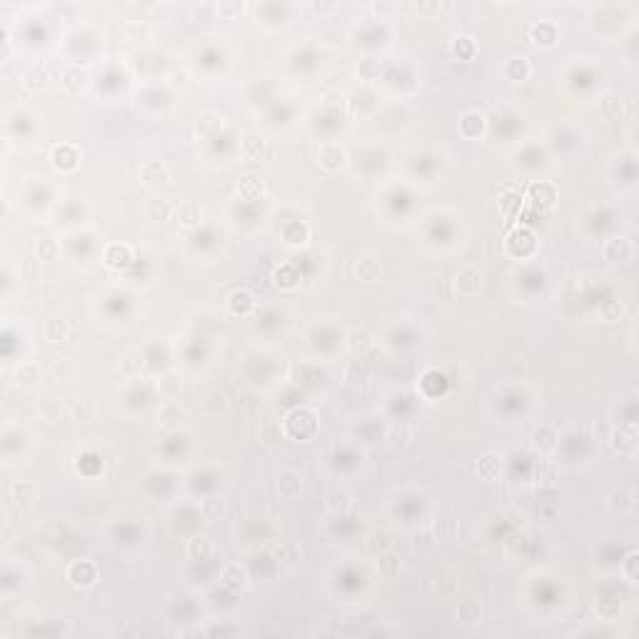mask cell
Segmentation results:
<instances>
[{
	"instance_id": "cell-36",
	"label": "cell",
	"mask_w": 639,
	"mask_h": 639,
	"mask_svg": "<svg viewBox=\"0 0 639 639\" xmlns=\"http://www.w3.org/2000/svg\"><path fill=\"white\" fill-rule=\"evenodd\" d=\"M170 215H172V207L167 205V200L152 198L150 202H148V218H150V220H167Z\"/></svg>"
},
{
	"instance_id": "cell-2",
	"label": "cell",
	"mask_w": 639,
	"mask_h": 639,
	"mask_svg": "<svg viewBox=\"0 0 639 639\" xmlns=\"http://www.w3.org/2000/svg\"><path fill=\"white\" fill-rule=\"evenodd\" d=\"M550 165V150L547 145L537 143L535 138L520 140V145L512 152V167L524 175H537L539 170Z\"/></svg>"
},
{
	"instance_id": "cell-7",
	"label": "cell",
	"mask_w": 639,
	"mask_h": 639,
	"mask_svg": "<svg viewBox=\"0 0 639 639\" xmlns=\"http://www.w3.org/2000/svg\"><path fill=\"white\" fill-rule=\"evenodd\" d=\"M230 53H227L225 43H200L193 50V65L198 73L205 75H218L227 68Z\"/></svg>"
},
{
	"instance_id": "cell-18",
	"label": "cell",
	"mask_w": 639,
	"mask_h": 639,
	"mask_svg": "<svg viewBox=\"0 0 639 639\" xmlns=\"http://www.w3.org/2000/svg\"><path fill=\"white\" fill-rule=\"evenodd\" d=\"M487 125H489V120L477 111H467L460 117V132L469 140L480 138V132L487 130Z\"/></svg>"
},
{
	"instance_id": "cell-42",
	"label": "cell",
	"mask_w": 639,
	"mask_h": 639,
	"mask_svg": "<svg viewBox=\"0 0 639 639\" xmlns=\"http://www.w3.org/2000/svg\"><path fill=\"white\" fill-rule=\"evenodd\" d=\"M612 422H594L592 425V440L594 442H609V434H612Z\"/></svg>"
},
{
	"instance_id": "cell-34",
	"label": "cell",
	"mask_w": 639,
	"mask_h": 639,
	"mask_svg": "<svg viewBox=\"0 0 639 639\" xmlns=\"http://www.w3.org/2000/svg\"><path fill=\"white\" fill-rule=\"evenodd\" d=\"M614 422H619V425H637V399H634V392L632 399H622L619 402V419H614Z\"/></svg>"
},
{
	"instance_id": "cell-5",
	"label": "cell",
	"mask_w": 639,
	"mask_h": 639,
	"mask_svg": "<svg viewBox=\"0 0 639 639\" xmlns=\"http://www.w3.org/2000/svg\"><path fill=\"white\" fill-rule=\"evenodd\" d=\"M255 23L260 25L262 30H285L288 25H292L297 15L295 3H260V5H253Z\"/></svg>"
},
{
	"instance_id": "cell-43",
	"label": "cell",
	"mask_w": 639,
	"mask_h": 639,
	"mask_svg": "<svg viewBox=\"0 0 639 639\" xmlns=\"http://www.w3.org/2000/svg\"><path fill=\"white\" fill-rule=\"evenodd\" d=\"M245 10L242 3H218V13L220 18H233V15H240Z\"/></svg>"
},
{
	"instance_id": "cell-32",
	"label": "cell",
	"mask_w": 639,
	"mask_h": 639,
	"mask_svg": "<svg viewBox=\"0 0 639 639\" xmlns=\"http://www.w3.org/2000/svg\"><path fill=\"white\" fill-rule=\"evenodd\" d=\"M350 507H352V500L347 492H342V489H332L330 495H327V509L335 512V515H345Z\"/></svg>"
},
{
	"instance_id": "cell-27",
	"label": "cell",
	"mask_w": 639,
	"mask_h": 639,
	"mask_svg": "<svg viewBox=\"0 0 639 639\" xmlns=\"http://www.w3.org/2000/svg\"><path fill=\"white\" fill-rule=\"evenodd\" d=\"M227 305L233 310L235 315H250L257 305H255V297L250 295L248 290H235L233 295L227 297Z\"/></svg>"
},
{
	"instance_id": "cell-20",
	"label": "cell",
	"mask_w": 639,
	"mask_h": 639,
	"mask_svg": "<svg viewBox=\"0 0 639 639\" xmlns=\"http://www.w3.org/2000/svg\"><path fill=\"white\" fill-rule=\"evenodd\" d=\"M140 180H143L145 185H165L167 180H170V172H167L165 163H160V160H148L143 167H140Z\"/></svg>"
},
{
	"instance_id": "cell-41",
	"label": "cell",
	"mask_w": 639,
	"mask_h": 639,
	"mask_svg": "<svg viewBox=\"0 0 639 639\" xmlns=\"http://www.w3.org/2000/svg\"><path fill=\"white\" fill-rule=\"evenodd\" d=\"M18 385H23V387H30V385H35V380H38V370H35L33 364H21V370H18Z\"/></svg>"
},
{
	"instance_id": "cell-16",
	"label": "cell",
	"mask_w": 639,
	"mask_h": 639,
	"mask_svg": "<svg viewBox=\"0 0 639 639\" xmlns=\"http://www.w3.org/2000/svg\"><path fill=\"white\" fill-rule=\"evenodd\" d=\"M80 163V152H78L75 145H58L53 150V165L58 167L60 172H73Z\"/></svg>"
},
{
	"instance_id": "cell-26",
	"label": "cell",
	"mask_w": 639,
	"mask_h": 639,
	"mask_svg": "<svg viewBox=\"0 0 639 639\" xmlns=\"http://www.w3.org/2000/svg\"><path fill=\"white\" fill-rule=\"evenodd\" d=\"M557 440H559V434H557L552 427H542V430H537V432L532 434V445H535V450L539 454H552V452H555Z\"/></svg>"
},
{
	"instance_id": "cell-33",
	"label": "cell",
	"mask_w": 639,
	"mask_h": 639,
	"mask_svg": "<svg viewBox=\"0 0 639 639\" xmlns=\"http://www.w3.org/2000/svg\"><path fill=\"white\" fill-rule=\"evenodd\" d=\"M178 218L183 220V225L185 227H198L200 222H202V210H200V205H195V202H185V205L178 210Z\"/></svg>"
},
{
	"instance_id": "cell-1",
	"label": "cell",
	"mask_w": 639,
	"mask_h": 639,
	"mask_svg": "<svg viewBox=\"0 0 639 639\" xmlns=\"http://www.w3.org/2000/svg\"><path fill=\"white\" fill-rule=\"evenodd\" d=\"M637 8L629 3H597L587 13V25L602 40L617 43L627 35H632L637 28Z\"/></svg>"
},
{
	"instance_id": "cell-4",
	"label": "cell",
	"mask_w": 639,
	"mask_h": 639,
	"mask_svg": "<svg viewBox=\"0 0 639 639\" xmlns=\"http://www.w3.org/2000/svg\"><path fill=\"white\" fill-rule=\"evenodd\" d=\"M390 38H392V30L390 25H387L385 18H367V21L358 23L355 28H352V43L358 45V48L367 50V53H375V50H382L390 45Z\"/></svg>"
},
{
	"instance_id": "cell-37",
	"label": "cell",
	"mask_w": 639,
	"mask_h": 639,
	"mask_svg": "<svg viewBox=\"0 0 639 639\" xmlns=\"http://www.w3.org/2000/svg\"><path fill=\"white\" fill-rule=\"evenodd\" d=\"M78 372V367H75V362L70 358H58L56 360V364H53V375L56 377H60V380H70L73 375Z\"/></svg>"
},
{
	"instance_id": "cell-17",
	"label": "cell",
	"mask_w": 639,
	"mask_h": 639,
	"mask_svg": "<svg viewBox=\"0 0 639 639\" xmlns=\"http://www.w3.org/2000/svg\"><path fill=\"white\" fill-rule=\"evenodd\" d=\"M607 504H609L612 512L627 515V512L634 507V492L627 487V485H617V487H612V492L607 495Z\"/></svg>"
},
{
	"instance_id": "cell-30",
	"label": "cell",
	"mask_w": 639,
	"mask_h": 639,
	"mask_svg": "<svg viewBox=\"0 0 639 639\" xmlns=\"http://www.w3.org/2000/svg\"><path fill=\"white\" fill-rule=\"evenodd\" d=\"M355 272H358L360 280L372 282V280H377L380 277L382 268H380V262L375 260V257H358V262H355Z\"/></svg>"
},
{
	"instance_id": "cell-14",
	"label": "cell",
	"mask_w": 639,
	"mask_h": 639,
	"mask_svg": "<svg viewBox=\"0 0 639 639\" xmlns=\"http://www.w3.org/2000/svg\"><path fill=\"white\" fill-rule=\"evenodd\" d=\"M502 75L507 78L509 83H524L532 75V62L522 56H512L502 65Z\"/></svg>"
},
{
	"instance_id": "cell-21",
	"label": "cell",
	"mask_w": 639,
	"mask_h": 639,
	"mask_svg": "<svg viewBox=\"0 0 639 639\" xmlns=\"http://www.w3.org/2000/svg\"><path fill=\"white\" fill-rule=\"evenodd\" d=\"M248 572L242 570L240 564H227L225 570L220 572V584L225 587V590H233V592H240L248 587Z\"/></svg>"
},
{
	"instance_id": "cell-40",
	"label": "cell",
	"mask_w": 639,
	"mask_h": 639,
	"mask_svg": "<svg viewBox=\"0 0 639 639\" xmlns=\"http://www.w3.org/2000/svg\"><path fill=\"white\" fill-rule=\"evenodd\" d=\"M480 605H474V602H462L460 607H457V617L462 619V622H477L480 619Z\"/></svg>"
},
{
	"instance_id": "cell-12",
	"label": "cell",
	"mask_w": 639,
	"mask_h": 639,
	"mask_svg": "<svg viewBox=\"0 0 639 639\" xmlns=\"http://www.w3.org/2000/svg\"><path fill=\"white\" fill-rule=\"evenodd\" d=\"M559 28H557L552 21H539L532 25V30H529V40L535 43L537 48H555L557 43H559Z\"/></svg>"
},
{
	"instance_id": "cell-9",
	"label": "cell",
	"mask_w": 639,
	"mask_h": 639,
	"mask_svg": "<svg viewBox=\"0 0 639 639\" xmlns=\"http://www.w3.org/2000/svg\"><path fill=\"white\" fill-rule=\"evenodd\" d=\"M605 80V70L597 68V65H590V62H579L572 68V73L567 75V83L574 85L579 93L584 90H597V85Z\"/></svg>"
},
{
	"instance_id": "cell-23",
	"label": "cell",
	"mask_w": 639,
	"mask_h": 639,
	"mask_svg": "<svg viewBox=\"0 0 639 639\" xmlns=\"http://www.w3.org/2000/svg\"><path fill=\"white\" fill-rule=\"evenodd\" d=\"M529 198L535 200V205L539 207H552L557 200V190L552 183H547V180H539V183H532V187H529Z\"/></svg>"
},
{
	"instance_id": "cell-31",
	"label": "cell",
	"mask_w": 639,
	"mask_h": 639,
	"mask_svg": "<svg viewBox=\"0 0 639 639\" xmlns=\"http://www.w3.org/2000/svg\"><path fill=\"white\" fill-rule=\"evenodd\" d=\"M43 335H45V340H50V342H62V340L68 337V325H65V320H60V317H50L48 323H45V327H43Z\"/></svg>"
},
{
	"instance_id": "cell-28",
	"label": "cell",
	"mask_w": 639,
	"mask_h": 639,
	"mask_svg": "<svg viewBox=\"0 0 639 639\" xmlns=\"http://www.w3.org/2000/svg\"><path fill=\"white\" fill-rule=\"evenodd\" d=\"M275 557L282 567H295L300 562V557H303V550H300L297 542H280L275 550Z\"/></svg>"
},
{
	"instance_id": "cell-29",
	"label": "cell",
	"mask_w": 639,
	"mask_h": 639,
	"mask_svg": "<svg viewBox=\"0 0 639 639\" xmlns=\"http://www.w3.org/2000/svg\"><path fill=\"white\" fill-rule=\"evenodd\" d=\"M155 387H158L160 397L172 399L175 395H180L183 380H178V375H172V372H163V375H158V382H155Z\"/></svg>"
},
{
	"instance_id": "cell-19",
	"label": "cell",
	"mask_w": 639,
	"mask_h": 639,
	"mask_svg": "<svg viewBox=\"0 0 639 639\" xmlns=\"http://www.w3.org/2000/svg\"><path fill=\"white\" fill-rule=\"evenodd\" d=\"M597 108L605 120H619L622 113H625V97L617 95V93H602L597 97Z\"/></svg>"
},
{
	"instance_id": "cell-6",
	"label": "cell",
	"mask_w": 639,
	"mask_h": 639,
	"mask_svg": "<svg viewBox=\"0 0 639 639\" xmlns=\"http://www.w3.org/2000/svg\"><path fill=\"white\" fill-rule=\"evenodd\" d=\"M609 180L619 193H634L637 190V150L634 148L619 150V155L609 167Z\"/></svg>"
},
{
	"instance_id": "cell-35",
	"label": "cell",
	"mask_w": 639,
	"mask_h": 639,
	"mask_svg": "<svg viewBox=\"0 0 639 639\" xmlns=\"http://www.w3.org/2000/svg\"><path fill=\"white\" fill-rule=\"evenodd\" d=\"M240 155L245 160H260V155H262V140L260 138H255V135H248L245 140H240Z\"/></svg>"
},
{
	"instance_id": "cell-11",
	"label": "cell",
	"mask_w": 639,
	"mask_h": 639,
	"mask_svg": "<svg viewBox=\"0 0 639 639\" xmlns=\"http://www.w3.org/2000/svg\"><path fill=\"white\" fill-rule=\"evenodd\" d=\"M609 442L619 454H632L637 450V425H614L612 427Z\"/></svg>"
},
{
	"instance_id": "cell-44",
	"label": "cell",
	"mask_w": 639,
	"mask_h": 639,
	"mask_svg": "<svg viewBox=\"0 0 639 639\" xmlns=\"http://www.w3.org/2000/svg\"><path fill=\"white\" fill-rule=\"evenodd\" d=\"M460 50H469V56H474V43H472V38H454V43H452V53L457 56Z\"/></svg>"
},
{
	"instance_id": "cell-8",
	"label": "cell",
	"mask_w": 639,
	"mask_h": 639,
	"mask_svg": "<svg viewBox=\"0 0 639 639\" xmlns=\"http://www.w3.org/2000/svg\"><path fill=\"white\" fill-rule=\"evenodd\" d=\"M634 253H637V250H634V242L622 233L609 235L605 240V245H602V255H605V260H609L612 265H627V262H632Z\"/></svg>"
},
{
	"instance_id": "cell-24",
	"label": "cell",
	"mask_w": 639,
	"mask_h": 639,
	"mask_svg": "<svg viewBox=\"0 0 639 639\" xmlns=\"http://www.w3.org/2000/svg\"><path fill=\"white\" fill-rule=\"evenodd\" d=\"M187 555H190V559H198V562H207V559H213L215 557V547L213 542L207 539V537H190V542H187Z\"/></svg>"
},
{
	"instance_id": "cell-15",
	"label": "cell",
	"mask_w": 639,
	"mask_h": 639,
	"mask_svg": "<svg viewBox=\"0 0 639 639\" xmlns=\"http://www.w3.org/2000/svg\"><path fill=\"white\" fill-rule=\"evenodd\" d=\"M68 579L75 587H90L97 579L95 564L88 562V559H78V562H73L68 567Z\"/></svg>"
},
{
	"instance_id": "cell-22",
	"label": "cell",
	"mask_w": 639,
	"mask_h": 639,
	"mask_svg": "<svg viewBox=\"0 0 639 639\" xmlns=\"http://www.w3.org/2000/svg\"><path fill=\"white\" fill-rule=\"evenodd\" d=\"M183 419H185V413H183V410H180V405H175V402H165V405L158 410V422L165 427L167 432H172V430H180Z\"/></svg>"
},
{
	"instance_id": "cell-13",
	"label": "cell",
	"mask_w": 639,
	"mask_h": 639,
	"mask_svg": "<svg viewBox=\"0 0 639 639\" xmlns=\"http://www.w3.org/2000/svg\"><path fill=\"white\" fill-rule=\"evenodd\" d=\"M454 290L460 292L462 297H474L482 290V272L477 268H462L454 277Z\"/></svg>"
},
{
	"instance_id": "cell-3",
	"label": "cell",
	"mask_w": 639,
	"mask_h": 639,
	"mask_svg": "<svg viewBox=\"0 0 639 639\" xmlns=\"http://www.w3.org/2000/svg\"><path fill=\"white\" fill-rule=\"evenodd\" d=\"M175 100V88L170 83H143L135 93V105L148 115H165Z\"/></svg>"
},
{
	"instance_id": "cell-39",
	"label": "cell",
	"mask_w": 639,
	"mask_h": 639,
	"mask_svg": "<svg viewBox=\"0 0 639 639\" xmlns=\"http://www.w3.org/2000/svg\"><path fill=\"white\" fill-rule=\"evenodd\" d=\"M60 255V245L56 240H40L38 242V257L40 260H56Z\"/></svg>"
},
{
	"instance_id": "cell-10",
	"label": "cell",
	"mask_w": 639,
	"mask_h": 639,
	"mask_svg": "<svg viewBox=\"0 0 639 639\" xmlns=\"http://www.w3.org/2000/svg\"><path fill=\"white\" fill-rule=\"evenodd\" d=\"M317 163H320L327 172H335V170H342V167L350 163V158H347V150H345L340 143L325 140V143L320 145V152H317Z\"/></svg>"
},
{
	"instance_id": "cell-38",
	"label": "cell",
	"mask_w": 639,
	"mask_h": 639,
	"mask_svg": "<svg viewBox=\"0 0 639 639\" xmlns=\"http://www.w3.org/2000/svg\"><path fill=\"white\" fill-rule=\"evenodd\" d=\"M193 15L202 23L218 21V18H220V13H218V3H202V5H195Z\"/></svg>"
},
{
	"instance_id": "cell-25",
	"label": "cell",
	"mask_w": 639,
	"mask_h": 639,
	"mask_svg": "<svg viewBox=\"0 0 639 639\" xmlns=\"http://www.w3.org/2000/svg\"><path fill=\"white\" fill-rule=\"evenodd\" d=\"M277 489H280L282 497H295L303 489V474L295 472V469H285L277 477Z\"/></svg>"
}]
</instances>
